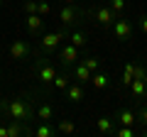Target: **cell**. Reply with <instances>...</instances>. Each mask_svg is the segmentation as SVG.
Segmentation results:
<instances>
[{
  "label": "cell",
  "mask_w": 147,
  "mask_h": 137,
  "mask_svg": "<svg viewBox=\"0 0 147 137\" xmlns=\"http://www.w3.org/2000/svg\"><path fill=\"white\" fill-rule=\"evenodd\" d=\"M5 115L12 118V120H22V122H30L32 120V105L27 98H12L5 103Z\"/></svg>",
  "instance_id": "6da1fadb"
},
{
  "label": "cell",
  "mask_w": 147,
  "mask_h": 137,
  "mask_svg": "<svg viewBox=\"0 0 147 137\" xmlns=\"http://www.w3.org/2000/svg\"><path fill=\"white\" fill-rule=\"evenodd\" d=\"M110 32H113V37H115L118 42H130V39H132V32H135V27H132V22L127 20V17L120 15L115 22H113Z\"/></svg>",
  "instance_id": "7a4b0ae2"
},
{
  "label": "cell",
  "mask_w": 147,
  "mask_h": 137,
  "mask_svg": "<svg viewBox=\"0 0 147 137\" xmlns=\"http://www.w3.org/2000/svg\"><path fill=\"white\" fill-rule=\"evenodd\" d=\"M69 39V32L66 30H57V32H47L42 37V42H39V49L42 52H54V49H59V44L61 42H66Z\"/></svg>",
  "instance_id": "3957f363"
},
{
  "label": "cell",
  "mask_w": 147,
  "mask_h": 137,
  "mask_svg": "<svg viewBox=\"0 0 147 137\" xmlns=\"http://www.w3.org/2000/svg\"><path fill=\"white\" fill-rule=\"evenodd\" d=\"M91 15H93V20L98 22V25L103 27V30H110V27H113V22L118 20V17H115V12L110 10L108 5H96L93 10H91Z\"/></svg>",
  "instance_id": "277c9868"
},
{
  "label": "cell",
  "mask_w": 147,
  "mask_h": 137,
  "mask_svg": "<svg viewBox=\"0 0 147 137\" xmlns=\"http://www.w3.org/2000/svg\"><path fill=\"white\" fill-rule=\"evenodd\" d=\"M81 17H84V12H81L76 5H61V10H59V20H61V25H64V27H74V25H79Z\"/></svg>",
  "instance_id": "5b68a950"
},
{
  "label": "cell",
  "mask_w": 147,
  "mask_h": 137,
  "mask_svg": "<svg viewBox=\"0 0 147 137\" xmlns=\"http://www.w3.org/2000/svg\"><path fill=\"white\" fill-rule=\"evenodd\" d=\"M34 71H37V79L42 81L44 86H52L54 76H57V68H54L52 64L47 61V59H39V61L34 64Z\"/></svg>",
  "instance_id": "8992f818"
},
{
  "label": "cell",
  "mask_w": 147,
  "mask_h": 137,
  "mask_svg": "<svg viewBox=\"0 0 147 137\" xmlns=\"http://www.w3.org/2000/svg\"><path fill=\"white\" fill-rule=\"evenodd\" d=\"M57 56H59V61H61L64 66H74V64L79 61V56H81V49H76L69 42V44H61V47H59Z\"/></svg>",
  "instance_id": "52a82bcc"
},
{
  "label": "cell",
  "mask_w": 147,
  "mask_h": 137,
  "mask_svg": "<svg viewBox=\"0 0 147 137\" xmlns=\"http://www.w3.org/2000/svg\"><path fill=\"white\" fill-rule=\"evenodd\" d=\"M7 54H10L12 61H22V59L30 56V44H27L25 39H12V42H10V49H7Z\"/></svg>",
  "instance_id": "ba28073f"
},
{
  "label": "cell",
  "mask_w": 147,
  "mask_h": 137,
  "mask_svg": "<svg viewBox=\"0 0 147 137\" xmlns=\"http://www.w3.org/2000/svg\"><path fill=\"white\" fill-rule=\"evenodd\" d=\"M130 98H132V103H142V100L147 98V79H132V83H130Z\"/></svg>",
  "instance_id": "9c48e42d"
},
{
  "label": "cell",
  "mask_w": 147,
  "mask_h": 137,
  "mask_svg": "<svg viewBox=\"0 0 147 137\" xmlns=\"http://www.w3.org/2000/svg\"><path fill=\"white\" fill-rule=\"evenodd\" d=\"M64 93H66V100H69V103H81V100H84V83L71 81V83L64 88Z\"/></svg>",
  "instance_id": "30bf717a"
},
{
  "label": "cell",
  "mask_w": 147,
  "mask_h": 137,
  "mask_svg": "<svg viewBox=\"0 0 147 137\" xmlns=\"http://www.w3.org/2000/svg\"><path fill=\"white\" fill-rule=\"evenodd\" d=\"M91 74H93V71H91V68L86 66L84 61H76V64H74V74H71V79H74V81H79V83H88V81H91Z\"/></svg>",
  "instance_id": "8fae6325"
},
{
  "label": "cell",
  "mask_w": 147,
  "mask_h": 137,
  "mask_svg": "<svg viewBox=\"0 0 147 137\" xmlns=\"http://www.w3.org/2000/svg\"><path fill=\"white\" fill-rule=\"evenodd\" d=\"M25 25H27V30H30V34H39L42 32V27H44V17L42 15H37V12H32V15H25Z\"/></svg>",
  "instance_id": "7c38bea8"
},
{
  "label": "cell",
  "mask_w": 147,
  "mask_h": 137,
  "mask_svg": "<svg viewBox=\"0 0 147 137\" xmlns=\"http://www.w3.org/2000/svg\"><path fill=\"white\" fill-rule=\"evenodd\" d=\"M91 86H93V88H98V91H103V88H108L110 86V76L105 74V71H93V74H91V81H88Z\"/></svg>",
  "instance_id": "4fadbf2b"
},
{
  "label": "cell",
  "mask_w": 147,
  "mask_h": 137,
  "mask_svg": "<svg viewBox=\"0 0 147 137\" xmlns=\"http://www.w3.org/2000/svg\"><path fill=\"white\" fill-rule=\"evenodd\" d=\"M96 130H98L100 135H113V130H115V118L100 115L98 120H96Z\"/></svg>",
  "instance_id": "5bb4252c"
},
{
  "label": "cell",
  "mask_w": 147,
  "mask_h": 137,
  "mask_svg": "<svg viewBox=\"0 0 147 137\" xmlns=\"http://www.w3.org/2000/svg\"><path fill=\"white\" fill-rule=\"evenodd\" d=\"M115 122L118 125H130L132 127L137 122V118H135V113H132L130 108H120V110L115 113Z\"/></svg>",
  "instance_id": "9a60e30c"
},
{
  "label": "cell",
  "mask_w": 147,
  "mask_h": 137,
  "mask_svg": "<svg viewBox=\"0 0 147 137\" xmlns=\"http://www.w3.org/2000/svg\"><path fill=\"white\" fill-rule=\"evenodd\" d=\"M66 42H71L76 49H86L88 37H86V32H84V30H74V32H69V39H66Z\"/></svg>",
  "instance_id": "2e32d148"
},
{
  "label": "cell",
  "mask_w": 147,
  "mask_h": 137,
  "mask_svg": "<svg viewBox=\"0 0 147 137\" xmlns=\"http://www.w3.org/2000/svg\"><path fill=\"white\" fill-rule=\"evenodd\" d=\"M34 115H37V120H42V122H49V120H54V108L49 105L47 100H44V103H39V105H37Z\"/></svg>",
  "instance_id": "e0dca14e"
},
{
  "label": "cell",
  "mask_w": 147,
  "mask_h": 137,
  "mask_svg": "<svg viewBox=\"0 0 147 137\" xmlns=\"http://www.w3.org/2000/svg\"><path fill=\"white\" fill-rule=\"evenodd\" d=\"M32 135H37V137H54V135H57V127H52L49 122H42V120H39V125L32 130Z\"/></svg>",
  "instance_id": "ac0fdd59"
},
{
  "label": "cell",
  "mask_w": 147,
  "mask_h": 137,
  "mask_svg": "<svg viewBox=\"0 0 147 137\" xmlns=\"http://www.w3.org/2000/svg\"><path fill=\"white\" fill-rule=\"evenodd\" d=\"M69 83H71V76H69V74H59V71H57V76H54V81H52V88L64 91Z\"/></svg>",
  "instance_id": "d6986e66"
},
{
  "label": "cell",
  "mask_w": 147,
  "mask_h": 137,
  "mask_svg": "<svg viewBox=\"0 0 147 137\" xmlns=\"http://www.w3.org/2000/svg\"><path fill=\"white\" fill-rule=\"evenodd\" d=\"M57 132H61V135H74V132H76V122L74 120H59L57 122Z\"/></svg>",
  "instance_id": "ffe728a7"
},
{
  "label": "cell",
  "mask_w": 147,
  "mask_h": 137,
  "mask_svg": "<svg viewBox=\"0 0 147 137\" xmlns=\"http://www.w3.org/2000/svg\"><path fill=\"white\" fill-rule=\"evenodd\" d=\"M108 7L115 12V17H120L125 12V7H127V0H108Z\"/></svg>",
  "instance_id": "44dd1931"
},
{
  "label": "cell",
  "mask_w": 147,
  "mask_h": 137,
  "mask_svg": "<svg viewBox=\"0 0 147 137\" xmlns=\"http://www.w3.org/2000/svg\"><path fill=\"white\" fill-rule=\"evenodd\" d=\"M113 135H115V137H135L137 132L132 130L130 125H120V127H115V130H113Z\"/></svg>",
  "instance_id": "7402d4cb"
},
{
  "label": "cell",
  "mask_w": 147,
  "mask_h": 137,
  "mask_svg": "<svg viewBox=\"0 0 147 137\" xmlns=\"http://www.w3.org/2000/svg\"><path fill=\"white\" fill-rule=\"evenodd\" d=\"M137 122H142V125H147V103H137V113H135Z\"/></svg>",
  "instance_id": "603a6c76"
},
{
  "label": "cell",
  "mask_w": 147,
  "mask_h": 137,
  "mask_svg": "<svg viewBox=\"0 0 147 137\" xmlns=\"http://www.w3.org/2000/svg\"><path fill=\"white\" fill-rule=\"evenodd\" d=\"M37 15H42V17L52 15V5H49V3H44V0H37Z\"/></svg>",
  "instance_id": "cb8c5ba5"
},
{
  "label": "cell",
  "mask_w": 147,
  "mask_h": 137,
  "mask_svg": "<svg viewBox=\"0 0 147 137\" xmlns=\"http://www.w3.org/2000/svg\"><path fill=\"white\" fill-rule=\"evenodd\" d=\"M84 64L91 68V71H98V68H100V59H98V56H86Z\"/></svg>",
  "instance_id": "d4e9b609"
},
{
  "label": "cell",
  "mask_w": 147,
  "mask_h": 137,
  "mask_svg": "<svg viewBox=\"0 0 147 137\" xmlns=\"http://www.w3.org/2000/svg\"><path fill=\"white\" fill-rule=\"evenodd\" d=\"M22 12H25V15L37 12V0H25V3H22Z\"/></svg>",
  "instance_id": "484cf974"
},
{
  "label": "cell",
  "mask_w": 147,
  "mask_h": 137,
  "mask_svg": "<svg viewBox=\"0 0 147 137\" xmlns=\"http://www.w3.org/2000/svg\"><path fill=\"white\" fill-rule=\"evenodd\" d=\"M137 27H140L142 34H147V15H140V20H137Z\"/></svg>",
  "instance_id": "4316f807"
},
{
  "label": "cell",
  "mask_w": 147,
  "mask_h": 137,
  "mask_svg": "<svg viewBox=\"0 0 147 137\" xmlns=\"http://www.w3.org/2000/svg\"><path fill=\"white\" fill-rule=\"evenodd\" d=\"M0 137H10L7 135V125H3V122H0Z\"/></svg>",
  "instance_id": "83f0119b"
},
{
  "label": "cell",
  "mask_w": 147,
  "mask_h": 137,
  "mask_svg": "<svg viewBox=\"0 0 147 137\" xmlns=\"http://www.w3.org/2000/svg\"><path fill=\"white\" fill-rule=\"evenodd\" d=\"M64 5H76V3H79V0H61Z\"/></svg>",
  "instance_id": "f1b7e54d"
},
{
  "label": "cell",
  "mask_w": 147,
  "mask_h": 137,
  "mask_svg": "<svg viewBox=\"0 0 147 137\" xmlns=\"http://www.w3.org/2000/svg\"><path fill=\"white\" fill-rule=\"evenodd\" d=\"M0 122H3V115H0Z\"/></svg>",
  "instance_id": "f546056e"
}]
</instances>
